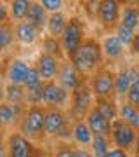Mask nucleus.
Segmentation results:
<instances>
[{"instance_id":"4c0bfd02","label":"nucleus","mask_w":139,"mask_h":157,"mask_svg":"<svg viewBox=\"0 0 139 157\" xmlns=\"http://www.w3.org/2000/svg\"><path fill=\"white\" fill-rule=\"evenodd\" d=\"M106 157H132V154H130L129 150L118 148V147H111L110 152L106 154Z\"/></svg>"},{"instance_id":"9b49d317","label":"nucleus","mask_w":139,"mask_h":157,"mask_svg":"<svg viewBox=\"0 0 139 157\" xmlns=\"http://www.w3.org/2000/svg\"><path fill=\"white\" fill-rule=\"evenodd\" d=\"M70 121L71 119L68 117L66 110H63V108H47V112H45V128H44L45 140L49 138L54 143Z\"/></svg>"},{"instance_id":"2eb2a0df","label":"nucleus","mask_w":139,"mask_h":157,"mask_svg":"<svg viewBox=\"0 0 139 157\" xmlns=\"http://www.w3.org/2000/svg\"><path fill=\"white\" fill-rule=\"evenodd\" d=\"M40 37L42 35L26 19L19 21V23H14V40H16L17 45H21V47H31V45H35L38 42Z\"/></svg>"},{"instance_id":"49530a36","label":"nucleus","mask_w":139,"mask_h":157,"mask_svg":"<svg viewBox=\"0 0 139 157\" xmlns=\"http://www.w3.org/2000/svg\"><path fill=\"white\" fill-rule=\"evenodd\" d=\"M136 6H137V9H139V0H137V2H136Z\"/></svg>"},{"instance_id":"f8f14e48","label":"nucleus","mask_w":139,"mask_h":157,"mask_svg":"<svg viewBox=\"0 0 139 157\" xmlns=\"http://www.w3.org/2000/svg\"><path fill=\"white\" fill-rule=\"evenodd\" d=\"M31 67V63H28L23 58L9 56L5 58V68H4V78L7 84H24V78L28 75V70Z\"/></svg>"},{"instance_id":"4be33fe9","label":"nucleus","mask_w":139,"mask_h":157,"mask_svg":"<svg viewBox=\"0 0 139 157\" xmlns=\"http://www.w3.org/2000/svg\"><path fill=\"white\" fill-rule=\"evenodd\" d=\"M40 51L49 54V56H54L57 59H64V51H63V45H61V40L59 37H52V35H42L40 37Z\"/></svg>"},{"instance_id":"393cba45","label":"nucleus","mask_w":139,"mask_h":157,"mask_svg":"<svg viewBox=\"0 0 139 157\" xmlns=\"http://www.w3.org/2000/svg\"><path fill=\"white\" fill-rule=\"evenodd\" d=\"M5 101L14 107L26 108V89L21 84H7L5 91Z\"/></svg>"},{"instance_id":"37998d69","label":"nucleus","mask_w":139,"mask_h":157,"mask_svg":"<svg viewBox=\"0 0 139 157\" xmlns=\"http://www.w3.org/2000/svg\"><path fill=\"white\" fill-rule=\"evenodd\" d=\"M132 157H139V131H137V136H136V141H134V147L130 150Z\"/></svg>"},{"instance_id":"c03bdc74","label":"nucleus","mask_w":139,"mask_h":157,"mask_svg":"<svg viewBox=\"0 0 139 157\" xmlns=\"http://www.w3.org/2000/svg\"><path fill=\"white\" fill-rule=\"evenodd\" d=\"M0 157H9V155H7V147H5V138H0Z\"/></svg>"},{"instance_id":"a878e982","label":"nucleus","mask_w":139,"mask_h":157,"mask_svg":"<svg viewBox=\"0 0 139 157\" xmlns=\"http://www.w3.org/2000/svg\"><path fill=\"white\" fill-rule=\"evenodd\" d=\"M68 23V16L64 12H54V14H49L47 17V28H45V33L52 35V37H61L63 30Z\"/></svg>"},{"instance_id":"cd10ccee","label":"nucleus","mask_w":139,"mask_h":157,"mask_svg":"<svg viewBox=\"0 0 139 157\" xmlns=\"http://www.w3.org/2000/svg\"><path fill=\"white\" fill-rule=\"evenodd\" d=\"M9 6V16H11V23H19L26 19L28 7H30V0H12L7 4Z\"/></svg>"},{"instance_id":"bb28decb","label":"nucleus","mask_w":139,"mask_h":157,"mask_svg":"<svg viewBox=\"0 0 139 157\" xmlns=\"http://www.w3.org/2000/svg\"><path fill=\"white\" fill-rule=\"evenodd\" d=\"M14 44H16V40H14V25L12 23L0 25V58L5 52H9L14 47Z\"/></svg>"},{"instance_id":"f257e3e1","label":"nucleus","mask_w":139,"mask_h":157,"mask_svg":"<svg viewBox=\"0 0 139 157\" xmlns=\"http://www.w3.org/2000/svg\"><path fill=\"white\" fill-rule=\"evenodd\" d=\"M73 63V67L78 72L89 78L92 73H96L99 68L104 67V56H103V47L101 40L97 37H87L82 42L71 56L68 58Z\"/></svg>"},{"instance_id":"f704fd0d","label":"nucleus","mask_w":139,"mask_h":157,"mask_svg":"<svg viewBox=\"0 0 139 157\" xmlns=\"http://www.w3.org/2000/svg\"><path fill=\"white\" fill-rule=\"evenodd\" d=\"M83 12H85L87 19H90V21H97L99 2H83Z\"/></svg>"},{"instance_id":"e433bc0d","label":"nucleus","mask_w":139,"mask_h":157,"mask_svg":"<svg viewBox=\"0 0 139 157\" xmlns=\"http://www.w3.org/2000/svg\"><path fill=\"white\" fill-rule=\"evenodd\" d=\"M11 23V16H9V6L5 2H0V25Z\"/></svg>"},{"instance_id":"dca6fc26","label":"nucleus","mask_w":139,"mask_h":157,"mask_svg":"<svg viewBox=\"0 0 139 157\" xmlns=\"http://www.w3.org/2000/svg\"><path fill=\"white\" fill-rule=\"evenodd\" d=\"M94 133L87 126L85 119H77L71 121V143L78 148H89L92 143Z\"/></svg>"},{"instance_id":"c756f323","label":"nucleus","mask_w":139,"mask_h":157,"mask_svg":"<svg viewBox=\"0 0 139 157\" xmlns=\"http://www.w3.org/2000/svg\"><path fill=\"white\" fill-rule=\"evenodd\" d=\"M130 78H132V84H130V89H129L127 96H125V101L139 108V68H137V65H130Z\"/></svg>"},{"instance_id":"423d86ee","label":"nucleus","mask_w":139,"mask_h":157,"mask_svg":"<svg viewBox=\"0 0 139 157\" xmlns=\"http://www.w3.org/2000/svg\"><path fill=\"white\" fill-rule=\"evenodd\" d=\"M120 12L122 4L117 0H101L99 2V14H97V25L106 33H113L115 28L120 25Z\"/></svg>"},{"instance_id":"c85d7f7f","label":"nucleus","mask_w":139,"mask_h":157,"mask_svg":"<svg viewBox=\"0 0 139 157\" xmlns=\"http://www.w3.org/2000/svg\"><path fill=\"white\" fill-rule=\"evenodd\" d=\"M111 141H110V136H104V135H94L92 138V143H90L89 150L92 152L94 157H106V154L110 152L111 148Z\"/></svg>"},{"instance_id":"7ed1b4c3","label":"nucleus","mask_w":139,"mask_h":157,"mask_svg":"<svg viewBox=\"0 0 139 157\" xmlns=\"http://www.w3.org/2000/svg\"><path fill=\"white\" fill-rule=\"evenodd\" d=\"M85 39H87V33H85V23H83V19L80 16H70L66 26H64L61 37H59L66 59L82 45V42Z\"/></svg>"},{"instance_id":"6e6552de","label":"nucleus","mask_w":139,"mask_h":157,"mask_svg":"<svg viewBox=\"0 0 139 157\" xmlns=\"http://www.w3.org/2000/svg\"><path fill=\"white\" fill-rule=\"evenodd\" d=\"M136 136H137V131L129 126L125 121L122 119H115L111 122V129H110V141L113 147H118V148H123V150H132L134 141H136Z\"/></svg>"},{"instance_id":"412c9836","label":"nucleus","mask_w":139,"mask_h":157,"mask_svg":"<svg viewBox=\"0 0 139 157\" xmlns=\"http://www.w3.org/2000/svg\"><path fill=\"white\" fill-rule=\"evenodd\" d=\"M120 25L129 30L139 32V9L136 2L122 4V12H120Z\"/></svg>"},{"instance_id":"ddd939ff","label":"nucleus","mask_w":139,"mask_h":157,"mask_svg":"<svg viewBox=\"0 0 139 157\" xmlns=\"http://www.w3.org/2000/svg\"><path fill=\"white\" fill-rule=\"evenodd\" d=\"M31 65L38 70L40 77H42L44 82H50V80H56L57 78L59 67H61V59H57L54 56H49V54H45V52L40 51Z\"/></svg>"},{"instance_id":"5701e85b","label":"nucleus","mask_w":139,"mask_h":157,"mask_svg":"<svg viewBox=\"0 0 139 157\" xmlns=\"http://www.w3.org/2000/svg\"><path fill=\"white\" fill-rule=\"evenodd\" d=\"M94 108L110 122L118 117V101L115 98H96Z\"/></svg>"},{"instance_id":"a18cd8bd","label":"nucleus","mask_w":139,"mask_h":157,"mask_svg":"<svg viewBox=\"0 0 139 157\" xmlns=\"http://www.w3.org/2000/svg\"><path fill=\"white\" fill-rule=\"evenodd\" d=\"M4 68H5V59L4 63H0V77H4Z\"/></svg>"},{"instance_id":"ea45409f","label":"nucleus","mask_w":139,"mask_h":157,"mask_svg":"<svg viewBox=\"0 0 139 157\" xmlns=\"http://www.w3.org/2000/svg\"><path fill=\"white\" fill-rule=\"evenodd\" d=\"M5 91H7V80L4 77H0V103L5 101Z\"/></svg>"},{"instance_id":"473e14b6","label":"nucleus","mask_w":139,"mask_h":157,"mask_svg":"<svg viewBox=\"0 0 139 157\" xmlns=\"http://www.w3.org/2000/svg\"><path fill=\"white\" fill-rule=\"evenodd\" d=\"M44 84V80H42V77H40L38 70L31 65L30 67V70H28V75L26 78H24V89H35V87H40V86Z\"/></svg>"},{"instance_id":"6ab92c4d","label":"nucleus","mask_w":139,"mask_h":157,"mask_svg":"<svg viewBox=\"0 0 139 157\" xmlns=\"http://www.w3.org/2000/svg\"><path fill=\"white\" fill-rule=\"evenodd\" d=\"M23 113H24L23 107H14V105H9L7 101L0 103V128L7 129V131L9 128L14 129Z\"/></svg>"},{"instance_id":"a211bd4d","label":"nucleus","mask_w":139,"mask_h":157,"mask_svg":"<svg viewBox=\"0 0 139 157\" xmlns=\"http://www.w3.org/2000/svg\"><path fill=\"white\" fill-rule=\"evenodd\" d=\"M47 11L44 9L42 2H31L30 0V7H28V14H26V21L30 25H33L35 30L40 35H45V28H47Z\"/></svg>"},{"instance_id":"4468645a","label":"nucleus","mask_w":139,"mask_h":157,"mask_svg":"<svg viewBox=\"0 0 139 157\" xmlns=\"http://www.w3.org/2000/svg\"><path fill=\"white\" fill-rule=\"evenodd\" d=\"M101 47H103V56L104 61L118 63L125 58V47L120 40L117 39L115 33H106L101 39Z\"/></svg>"},{"instance_id":"a19ab883","label":"nucleus","mask_w":139,"mask_h":157,"mask_svg":"<svg viewBox=\"0 0 139 157\" xmlns=\"http://www.w3.org/2000/svg\"><path fill=\"white\" fill-rule=\"evenodd\" d=\"M75 157H94L89 148H78L75 147Z\"/></svg>"},{"instance_id":"72a5a7b5","label":"nucleus","mask_w":139,"mask_h":157,"mask_svg":"<svg viewBox=\"0 0 139 157\" xmlns=\"http://www.w3.org/2000/svg\"><path fill=\"white\" fill-rule=\"evenodd\" d=\"M42 86L40 87H35V89H26V107L42 105Z\"/></svg>"},{"instance_id":"39448f33","label":"nucleus","mask_w":139,"mask_h":157,"mask_svg":"<svg viewBox=\"0 0 139 157\" xmlns=\"http://www.w3.org/2000/svg\"><path fill=\"white\" fill-rule=\"evenodd\" d=\"M96 98L92 94V91L87 84L82 86L80 89L73 91L71 98H70V108L66 110L68 117L71 121H77V119H83L87 113L94 108Z\"/></svg>"},{"instance_id":"de8ad7c7","label":"nucleus","mask_w":139,"mask_h":157,"mask_svg":"<svg viewBox=\"0 0 139 157\" xmlns=\"http://www.w3.org/2000/svg\"><path fill=\"white\" fill-rule=\"evenodd\" d=\"M137 68H139V65H137Z\"/></svg>"},{"instance_id":"20e7f679","label":"nucleus","mask_w":139,"mask_h":157,"mask_svg":"<svg viewBox=\"0 0 139 157\" xmlns=\"http://www.w3.org/2000/svg\"><path fill=\"white\" fill-rule=\"evenodd\" d=\"M87 86L90 87L94 98H115V68L104 65L87 78Z\"/></svg>"},{"instance_id":"c9c22d12","label":"nucleus","mask_w":139,"mask_h":157,"mask_svg":"<svg viewBox=\"0 0 139 157\" xmlns=\"http://www.w3.org/2000/svg\"><path fill=\"white\" fill-rule=\"evenodd\" d=\"M42 6L47 11V14H54V12H61L64 7L63 0H42Z\"/></svg>"},{"instance_id":"f3484780","label":"nucleus","mask_w":139,"mask_h":157,"mask_svg":"<svg viewBox=\"0 0 139 157\" xmlns=\"http://www.w3.org/2000/svg\"><path fill=\"white\" fill-rule=\"evenodd\" d=\"M130 84H132V78H130V65L122 63L115 70V91H113L115 100L117 101L125 100V96H127L129 89H130Z\"/></svg>"},{"instance_id":"1a4fd4ad","label":"nucleus","mask_w":139,"mask_h":157,"mask_svg":"<svg viewBox=\"0 0 139 157\" xmlns=\"http://www.w3.org/2000/svg\"><path fill=\"white\" fill-rule=\"evenodd\" d=\"M56 82L61 86L63 89H66L68 93H73V91L80 89L82 86L87 84V77L82 75L77 68L73 67V63L64 58L61 61V67H59V73H57Z\"/></svg>"},{"instance_id":"b1692460","label":"nucleus","mask_w":139,"mask_h":157,"mask_svg":"<svg viewBox=\"0 0 139 157\" xmlns=\"http://www.w3.org/2000/svg\"><path fill=\"white\" fill-rule=\"evenodd\" d=\"M118 119H122L129 126H132L136 131H139V108L127 103L125 100L118 101Z\"/></svg>"},{"instance_id":"79ce46f5","label":"nucleus","mask_w":139,"mask_h":157,"mask_svg":"<svg viewBox=\"0 0 139 157\" xmlns=\"http://www.w3.org/2000/svg\"><path fill=\"white\" fill-rule=\"evenodd\" d=\"M33 157H50V152L49 148H44V147H38L37 148V152H35Z\"/></svg>"},{"instance_id":"f03ea898","label":"nucleus","mask_w":139,"mask_h":157,"mask_svg":"<svg viewBox=\"0 0 139 157\" xmlns=\"http://www.w3.org/2000/svg\"><path fill=\"white\" fill-rule=\"evenodd\" d=\"M45 112L47 108L44 105H37V107H26L24 113L21 115L19 122L16 124V131H19L21 135L35 141L37 145L45 141Z\"/></svg>"},{"instance_id":"7c9ffc66","label":"nucleus","mask_w":139,"mask_h":157,"mask_svg":"<svg viewBox=\"0 0 139 157\" xmlns=\"http://www.w3.org/2000/svg\"><path fill=\"white\" fill-rule=\"evenodd\" d=\"M50 157H75V145L73 143H52L50 148Z\"/></svg>"},{"instance_id":"aec40b11","label":"nucleus","mask_w":139,"mask_h":157,"mask_svg":"<svg viewBox=\"0 0 139 157\" xmlns=\"http://www.w3.org/2000/svg\"><path fill=\"white\" fill-rule=\"evenodd\" d=\"M85 122L87 126L90 128V131L94 133V135H104V136H110V129H111V122L110 121H106L103 115H101L96 108H92L87 115H85Z\"/></svg>"},{"instance_id":"2f4dec72","label":"nucleus","mask_w":139,"mask_h":157,"mask_svg":"<svg viewBox=\"0 0 139 157\" xmlns=\"http://www.w3.org/2000/svg\"><path fill=\"white\" fill-rule=\"evenodd\" d=\"M113 33L117 35V39L123 44V47H125V49H129V47L132 45L134 37H136V32H134V30H129V28H125V26H122V25H118Z\"/></svg>"},{"instance_id":"58836bf2","label":"nucleus","mask_w":139,"mask_h":157,"mask_svg":"<svg viewBox=\"0 0 139 157\" xmlns=\"http://www.w3.org/2000/svg\"><path fill=\"white\" fill-rule=\"evenodd\" d=\"M129 51H130V54H132L136 59H139V32H136V37H134V42L132 45L129 47Z\"/></svg>"},{"instance_id":"9d476101","label":"nucleus","mask_w":139,"mask_h":157,"mask_svg":"<svg viewBox=\"0 0 139 157\" xmlns=\"http://www.w3.org/2000/svg\"><path fill=\"white\" fill-rule=\"evenodd\" d=\"M70 98H71V93L63 89L56 80L44 82L42 86V105L45 108H63L64 110L70 103Z\"/></svg>"},{"instance_id":"0eeeda50","label":"nucleus","mask_w":139,"mask_h":157,"mask_svg":"<svg viewBox=\"0 0 139 157\" xmlns=\"http://www.w3.org/2000/svg\"><path fill=\"white\" fill-rule=\"evenodd\" d=\"M5 147L9 157H33L38 148L35 141H31L16 129H9L5 138Z\"/></svg>"}]
</instances>
